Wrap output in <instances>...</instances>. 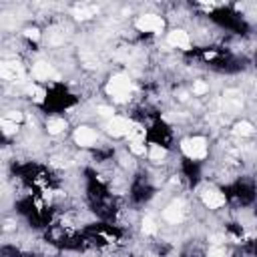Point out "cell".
<instances>
[{
    "instance_id": "cell-7",
    "label": "cell",
    "mask_w": 257,
    "mask_h": 257,
    "mask_svg": "<svg viewBox=\"0 0 257 257\" xmlns=\"http://www.w3.org/2000/svg\"><path fill=\"white\" fill-rule=\"evenodd\" d=\"M167 44L177 50H191V36L183 28H173L167 32Z\"/></svg>"
},
{
    "instance_id": "cell-2",
    "label": "cell",
    "mask_w": 257,
    "mask_h": 257,
    "mask_svg": "<svg viewBox=\"0 0 257 257\" xmlns=\"http://www.w3.org/2000/svg\"><path fill=\"white\" fill-rule=\"evenodd\" d=\"M181 151L191 161H203L209 155V145L205 137H187L181 141Z\"/></svg>"
},
{
    "instance_id": "cell-6",
    "label": "cell",
    "mask_w": 257,
    "mask_h": 257,
    "mask_svg": "<svg viewBox=\"0 0 257 257\" xmlns=\"http://www.w3.org/2000/svg\"><path fill=\"white\" fill-rule=\"evenodd\" d=\"M201 203H203L207 209L217 211V209L225 207L227 197H225V193H221V191L215 189V187H205V189L201 191Z\"/></svg>"
},
{
    "instance_id": "cell-17",
    "label": "cell",
    "mask_w": 257,
    "mask_h": 257,
    "mask_svg": "<svg viewBox=\"0 0 257 257\" xmlns=\"http://www.w3.org/2000/svg\"><path fill=\"white\" fill-rule=\"evenodd\" d=\"M0 124H2V133H4L6 137H12V135H16V133H18V128H20V124H18V122L6 120V118H2V120H0Z\"/></svg>"
},
{
    "instance_id": "cell-13",
    "label": "cell",
    "mask_w": 257,
    "mask_h": 257,
    "mask_svg": "<svg viewBox=\"0 0 257 257\" xmlns=\"http://www.w3.org/2000/svg\"><path fill=\"white\" fill-rule=\"evenodd\" d=\"M253 133H255V126L249 120H237L233 124V135L237 137H253Z\"/></svg>"
},
{
    "instance_id": "cell-9",
    "label": "cell",
    "mask_w": 257,
    "mask_h": 257,
    "mask_svg": "<svg viewBox=\"0 0 257 257\" xmlns=\"http://www.w3.org/2000/svg\"><path fill=\"white\" fill-rule=\"evenodd\" d=\"M0 74H2V78L4 80H22L24 78V68H22V64L20 62H16V60H6V62H2V66H0Z\"/></svg>"
},
{
    "instance_id": "cell-11",
    "label": "cell",
    "mask_w": 257,
    "mask_h": 257,
    "mask_svg": "<svg viewBox=\"0 0 257 257\" xmlns=\"http://www.w3.org/2000/svg\"><path fill=\"white\" fill-rule=\"evenodd\" d=\"M66 126H68V122H66L62 116H50V118L44 122V128H46V133H48L50 137L62 135V133L66 131Z\"/></svg>"
},
{
    "instance_id": "cell-1",
    "label": "cell",
    "mask_w": 257,
    "mask_h": 257,
    "mask_svg": "<svg viewBox=\"0 0 257 257\" xmlns=\"http://www.w3.org/2000/svg\"><path fill=\"white\" fill-rule=\"evenodd\" d=\"M135 92V82L128 74H112L106 82V94L114 102H126Z\"/></svg>"
},
{
    "instance_id": "cell-15",
    "label": "cell",
    "mask_w": 257,
    "mask_h": 257,
    "mask_svg": "<svg viewBox=\"0 0 257 257\" xmlns=\"http://www.w3.org/2000/svg\"><path fill=\"white\" fill-rule=\"evenodd\" d=\"M147 151H149V149L145 147V141H139V139L128 141V153H131L133 157H145Z\"/></svg>"
},
{
    "instance_id": "cell-16",
    "label": "cell",
    "mask_w": 257,
    "mask_h": 257,
    "mask_svg": "<svg viewBox=\"0 0 257 257\" xmlns=\"http://www.w3.org/2000/svg\"><path fill=\"white\" fill-rule=\"evenodd\" d=\"M191 92H193V96H205V94L209 92V84H207L205 80H201V78H197V80H193V86H191Z\"/></svg>"
},
{
    "instance_id": "cell-21",
    "label": "cell",
    "mask_w": 257,
    "mask_h": 257,
    "mask_svg": "<svg viewBox=\"0 0 257 257\" xmlns=\"http://www.w3.org/2000/svg\"><path fill=\"white\" fill-rule=\"evenodd\" d=\"M207 257H227V251H225V247H221V245H213V247L209 249Z\"/></svg>"
},
{
    "instance_id": "cell-4",
    "label": "cell",
    "mask_w": 257,
    "mask_h": 257,
    "mask_svg": "<svg viewBox=\"0 0 257 257\" xmlns=\"http://www.w3.org/2000/svg\"><path fill=\"white\" fill-rule=\"evenodd\" d=\"M133 120L131 118H126V116H114V118H110V120H106V133L110 135V137H114V139H122V137H128L131 135V131H133Z\"/></svg>"
},
{
    "instance_id": "cell-5",
    "label": "cell",
    "mask_w": 257,
    "mask_h": 257,
    "mask_svg": "<svg viewBox=\"0 0 257 257\" xmlns=\"http://www.w3.org/2000/svg\"><path fill=\"white\" fill-rule=\"evenodd\" d=\"M72 141H74V145H78L80 149H90V147L96 145V141H98V133H96L92 126L80 124V126L74 128V133H72Z\"/></svg>"
},
{
    "instance_id": "cell-22",
    "label": "cell",
    "mask_w": 257,
    "mask_h": 257,
    "mask_svg": "<svg viewBox=\"0 0 257 257\" xmlns=\"http://www.w3.org/2000/svg\"><path fill=\"white\" fill-rule=\"evenodd\" d=\"M92 14H94V10H88V8H78V10L74 12L76 20H88Z\"/></svg>"
},
{
    "instance_id": "cell-14",
    "label": "cell",
    "mask_w": 257,
    "mask_h": 257,
    "mask_svg": "<svg viewBox=\"0 0 257 257\" xmlns=\"http://www.w3.org/2000/svg\"><path fill=\"white\" fill-rule=\"evenodd\" d=\"M141 231H143L145 235H157V233H159V225H157V221H155L151 215H147V217H143V221H141Z\"/></svg>"
},
{
    "instance_id": "cell-12",
    "label": "cell",
    "mask_w": 257,
    "mask_h": 257,
    "mask_svg": "<svg viewBox=\"0 0 257 257\" xmlns=\"http://www.w3.org/2000/svg\"><path fill=\"white\" fill-rule=\"evenodd\" d=\"M147 157H149L151 163H163L167 159V149L163 145H159V143H153L149 147V151H147Z\"/></svg>"
},
{
    "instance_id": "cell-19",
    "label": "cell",
    "mask_w": 257,
    "mask_h": 257,
    "mask_svg": "<svg viewBox=\"0 0 257 257\" xmlns=\"http://www.w3.org/2000/svg\"><path fill=\"white\" fill-rule=\"evenodd\" d=\"M96 114L102 116V118H106V120H110V118L116 116V114H114V108H112V106H106V104H98V106H96Z\"/></svg>"
},
{
    "instance_id": "cell-20",
    "label": "cell",
    "mask_w": 257,
    "mask_h": 257,
    "mask_svg": "<svg viewBox=\"0 0 257 257\" xmlns=\"http://www.w3.org/2000/svg\"><path fill=\"white\" fill-rule=\"evenodd\" d=\"M2 118H6V120H12V122H22L24 120V112L22 110H16V108H12V110H8V112H4V116Z\"/></svg>"
},
{
    "instance_id": "cell-10",
    "label": "cell",
    "mask_w": 257,
    "mask_h": 257,
    "mask_svg": "<svg viewBox=\"0 0 257 257\" xmlns=\"http://www.w3.org/2000/svg\"><path fill=\"white\" fill-rule=\"evenodd\" d=\"M32 76H34V80H48V78L54 76V72H52V66L46 60H36L32 64Z\"/></svg>"
},
{
    "instance_id": "cell-18",
    "label": "cell",
    "mask_w": 257,
    "mask_h": 257,
    "mask_svg": "<svg viewBox=\"0 0 257 257\" xmlns=\"http://www.w3.org/2000/svg\"><path fill=\"white\" fill-rule=\"evenodd\" d=\"M22 34H24V38H26V40H34V42H38V40L42 38V32H40L36 26H26Z\"/></svg>"
},
{
    "instance_id": "cell-3",
    "label": "cell",
    "mask_w": 257,
    "mask_h": 257,
    "mask_svg": "<svg viewBox=\"0 0 257 257\" xmlns=\"http://www.w3.org/2000/svg\"><path fill=\"white\" fill-rule=\"evenodd\" d=\"M135 28L139 32H153V34H159L165 30V18L159 16V14H141L137 20H135Z\"/></svg>"
},
{
    "instance_id": "cell-8",
    "label": "cell",
    "mask_w": 257,
    "mask_h": 257,
    "mask_svg": "<svg viewBox=\"0 0 257 257\" xmlns=\"http://www.w3.org/2000/svg\"><path fill=\"white\" fill-rule=\"evenodd\" d=\"M163 219L171 225H179L185 219V205L181 201H173L163 209Z\"/></svg>"
}]
</instances>
